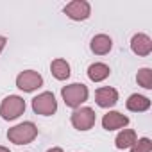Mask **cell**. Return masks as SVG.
<instances>
[{
  "instance_id": "1",
  "label": "cell",
  "mask_w": 152,
  "mask_h": 152,
  "mask_svg": "<svg viewBox=\"0 0 152 152\" xmlns=\"http://www.w3.org/2000/svg\"><path fill=\"white\" fill-rule=\"evenodd\" d=\"M38 138V127L32 122H22L7 131V140L15 145H27Z\"/></svg>"
},
{
  "instance_id": "2",
  "label": "cell",
  "mask_w": 152,
  "mask_h": 152,
  "mask_svg": "<svg viewBox=\"0 0 152 152\" xmlns=\"http://www.w3.org/2000/svg\"><path fill=\"white\" fill-rule=\"evenodd\" d=\"M88 95H90V91L83 83H73V84L63 86V90H61V97H63L64 104L72 109L81 107V104H84L88 100Z\"/></svg>"
},
{
  "instance_id": "3",
  "label": "cell",
  "mask_w": 152,
  "mask_h": 152,
  "mask_svg": "<svg viewBox=\"0 0 152 152\" xmlns=\"http://www.w3.org/2000/svg\"><path fill=\"white\" fill-rule=\"evenodd\" d=\"M23 113H25V100L20 95H9L0 104V116L7 122L16 120Z\"/></svg>"
},
{
  "instance_id": "4",
  "label": "cell",
  "mask_w": 152,
  "mask_h": 152,
  "mask_svg": "<svg viewBox=\"0 0 152 152\" xmlns=\"http://www.w3.org/2000/svg\"><path fill=\"white\" fill-rule=\"evenodd\" d=\"M32 111L41 116H52L57 111V100L52 91H43L32 99Z\"/></svg>"
},
{
  "instance_id": "5",
  "label": "cell",
  "mask_w": 152,
  "mask_h": 152,
  "mask_svg": "<svg viewBox=\"0 0 152 152\" xmlns=\"http://www.w3.org/2000/svg\"><path fill=\"white\" fill-rule=\"evenodd\" d=\"M70 122L77 131H90L97 122V115L91 107H77L73 109Z\"/></svg>"
},
{
  "instance_id": "6",
  "label": "cell",
  "mask_w": 152,
  "mask_h": 152,
  "mask_svg": "<svg viewBox=\"0 0 152 152\" xmlns=\"http://www.w3.org/2000/svg\"><path fill=\"white\" fill-rule=\"evenodd\" d=\"M41 86H43V77L36 70H23L16 77V88L25 93H32Z\"/></svg>"
},
{
  "instance_id": "7",
  "label": "cell",
  "mask_w": 152,
  "mask_h": 152,
  "mask_svg": "<svg viewBox=\"0 0 152 152\" xmlns=\"http://www.w3.org/2000/svg\"><path fill=\"white\" fill-rule=\"evenodd\" d=\"M63 13L73 22H83V20L90 18L91 6H90V2H86V0H72V2H68L63 7Z\"/></svg>"
},
{
  "instance_id": "8",
  "label": "cell",
  "mask_w": 152,
  "mask_h": 152,
  "mask_svg": "<svg viewBox=\"0 0 152 152\" xmlns=\"http://www.w3.org/2000/svg\"><path fill=\"white\" fill-rule=\"evenodd\" d=\"M95 102H97V106L109 109L118 102V91L111 86H102L95 91Z\"/></svg>"
},
{
  "instance_id": "9",
  "label": "cell",
  "mask_w": 152,
  "mask_h": 152,
  "mask_svg": "<svg viewBox=\"0 0 152 152\" xmlns=\"http://www.w3.org/2000/svg\"><path fill=\"white\" fill-rule=\"evenodd\" d=\"M129 125V116H125L120 111H109L102 116V127L106 131H116V129H124Z\"/></svg>"
},
{
  "instance_id": "10",
  "label": "cell",
  "mask_w": 152,
  "mask_h": 152,
  "mask_svg": "<svg viewBox=\"0 0 152 152\" xmlns=\"http://www.w3.org/2000/svg\"><path fill=\"white\" fill-rule=\"evenodd\" d=\"M131 50H132L136 56L145 57V56H148V54L152 52V39H150L147 34L138 32V34H134L132 39H131Z\"/></svg>"
},
{
  "instance_id": "11",
  "label": "cell",
  "mask_w": 152,
  "mask_h": 152,
  "mask_svg": "<svg viewBox=\"0 0 152 152\" xmlns=\"http://www.w3.org/2000/svg\"><path fill=\"white\" fill-rule=\"evenodd\" d=\"M90 48H91V52L97 54V56H106V54H109V50L113 48V39H111L107 34H97V36L91 38Z\"/></svg>"
},
{
  "instance_id": "12",
  "label": "cell",
  "mask_w": 152,
  "mask_h": 152,
  "mask_svg": "<svg viewBox=\"0 0 152 152\" xmlns=\"http://www.w3.org/2000/svg\"><path fill=\"white\" fill-rule=\"evenodd\" d=\"M109 73H111V68L106 64V63H93L88 66V77L90 81L93 83H102L109 77Z\"/></svg>"
},
{
  "instance_id": "13",
  "label": "cell",
  "mask_w": 152,
  "mask_h": 152,
  "mask_svg": "<svg viewBox=\"0 0 152 152\" xmlns=\"http://www.w3.org/2000/svg\"><path fill=\"white\" fill-rule=\"evenodd\" d=\"M125 106L132 113H143V111H147L150 107V99L148 97H143V95H138V93H132L127 99Z\"/></svg>"
},
{
  "instance_id": "14",
  "label": "cell",
  "mask_w": 152,
  "mask_h": 152,
  "mask_svg": "<svg viewBox=\"0 0 152 152\" xmlns=\"http://www.w3.org/2000/svg\"><path fill=\"white\" fill-rule=\"evenodd\" d=\"M136 140H138L136 131H132V129H122L118 132L116 140H115V147L120 148V150H125V148H131Z\"/></svg>"
},
{
  "instance_id": "15",
  "label": "cell",
  "mask_w": 152,
  "mask_h": 152,
  "mask_svg": "<svg viewBox=\"0 0 152 152\" xmlns=\"http://www.w3.org/2000/svg\"><path fill=\"white\" fill-rule=\"evenodd\" d=\"M50 72H52V75L57 81H66L70 77V64L64 59L57 57V59H54L50 63Z\"/></svg>"
},
{
  "instance_id": "16",
  "label": "cell",
  "mask_w": 152,
  "mask_h": 152,
  "mask_svg": "<svg viewBox=\"0 0 152 152\" xmlns=\"http://www.w3.org/2000/svg\"><path fill=\"white\" fill-rule=\"evenodd\" d=\"M136 81L141 88L145 90H152V70L150 68H140L138 75H136Z\"/></svg>"
},
{
  "instance_id": "17",
  "label": "cell",
  "mask_w": 152,
  "mask_h": 152,
  "mask_svg": "<svg viewBox=\"0 0 152 152\" xmlns=\"http://www.w3.org/2000/svg\"><path fill=\"white\" fill-rule=\"evenodd\" d=\"M131 152H152V141L150 138H140L131 147Z\"/></svg>"
},
{
  "instance_id": "18",
  "label": "cell",
  "mask_w": 152,
  "mask_h": 152,
  "mask_svg": "<svg viewBox=\"0 0 152 152\" xmlns=\"http://www.w3.org/2000/svg\"><path fill=\"white\" fill-rule=\"evenodd\" d=\"M6 43H7V38H6V36H0V54H2V50H4V47H6Z\"/></svg>"
},
{
  "instance_id": "19",
  "label": "cell",
  "mask_w": 152,
  "mask_h": 152,
  "mask_svg": "<svg viewBox=\"0 0 152 152\" xmlns=\"http://www.w3.org/2000/svg\"><path fill=\"white\" fill-rule=\"evenodd\" d=\"M47 152H63V148H61V147H52V148H48Z\"/></svg>"
},
{
  "instance_id": "20",
  "label": "cell",
  "mask_w": 152,
  "mask_h": 152,
  "mask_svg": "<svg viewBox=\"0 0 152 152\" xmlns=\"http://www.w3.org/2000/svg\"><path fill=\"white\" fill-rule=\"evenodd\" d=\"M0 152H11L7 147H2V145H0Z\"/></svg>"
}]
</instances>
